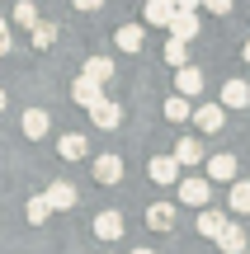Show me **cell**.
Wrapping results in <instances>:
<instances>
[{"label":"cell","mask_w":250,"mask_h":254,"mask_svg":"<svg viewBox=\"0 0 250 254\" xmlns=\"http://www.w3.org/2000/svg\"><path fill=\"white\" fill-rule=\"evenodd\" d=\"M175 193H179V202H189V207H203V202L213 198V179H198V174L175 179Z\"/></svg>","instance_id":"1"},{"label":"cell","mask_w":250,"mask_h":254,"mask_svg":"<svg viewBox=\"0 0 250 254\" xmlns=\"http://www.w3.org/2000/svg\"><path fill=\"white\" fill-rule=\"evenodd\" d=\"M43 198H47V207H52V212H66V207H76V184L52 179V184L43 189Z\"/></svg>","instance_id":"2"},{"label":"cell","mask_w":250,"mask_h":254,"mask_svg":"<svg viewBox=\"0 0 250 254\" xmlns=\"http://www.w3.org/2000/svg\"><path fill=\"white\" fill-rule=\"evenodd\" d=\"M175 90L184 94V99H194V94H203V71L198 66H175Z\"/></svg>","instance_id":"3"},{"label":"cell","mask_w":250,"mask_h":254,"mask_svg":"<svg viewBox=\"0 0 250 254\" xmlns=\"http://www.w3.org/2000/svg\"><path fill=\"white\" fill-rule=\"evenodd\" d=\"M166 28H170V38H184V43L198 38V9H175Z\"/></svg>","instance_id":"4"},{"label":"cell","mask_w":250,"mask_h":254,"mask_svg":"<svg viewBox=\"0 0 250 254\" xmlns=\"http://www.w3.org/2000/svg\"><path fill=\"white\" fill-rule=\"evenodd\" d=\"M71 99L81 104V109H90V104H99V99H104V85H99V80H90V75H76Z\"/></svg>","instance_id":"5"},{"label":"cell","mask_w":250,"mask_h":254,"mask_svg":"<svg viewBox=\"0 0 250 254\" xmlns=\"http://www.w3.org/2000/svg\"><path fill=\"white\" fill-rule=\"evenodd\" d=\"M94 184H104V189L123 184V160L118 155H99V160H94Z\"/></svg>","instance_id":"6"},{"label":"cell","mask_w":250,"mask_h":254,"mask_svg":"<svg viewBox=\"0 0 250 254\" xmlns=\"http://www.w3.org/2000/svg\"><path fill=\"white\" fill-rule=\"evenodd\" d=\"M147 174H151V184H175L179 179V160L175 155H151Z\"/></svg>","instance_id":"7"},{"label":"cell","mask_w":250,"mask_h":254,"mask_svg":"<svg viewBox=\"0 0 250 254\" xmlns=\"http://www.w3.org/2000/svg\"><path fill=\"white\" fill-rule=\"evenodd\" d=\"M90 118H94V127H104V132H113V127L123 123V109L113 99H99V104H90Z\"/></svg>","instance_id":"8"},{"label":"cell","mask_w":250,"mask_h":254,"mask_svg":"<svg viewBox=\"0 0 250 254\" xmlns=\"http://www.w3.org/2000/svg\"><path fill=\"white\" fill-rule=\"evenodd\" d=\"M217 250H222V254H241L246 250V231L241 226H236V221H222V231H217Z\"/></svg>","instance_id":"9"},{"label":"cell","mask_w":250,"mask_h":254,"mask_svg":"<svg viewBox=\"0 0 250 254\" xmlns=\"http://www.w3.org/2000/svg\"><path fill=\"white\" fill-rule=\"evenodd\" d=\"M47 132H52V118H47V109H24V136H28V141H43Z\"/></svg>","instance_id":"10"},{"label":"cell","mask_w":250,"mask_h":254,"mask_svg":"<svg viewBox=\"0 0 250 254\" xmlns=\"http://www.w3.org/2000/svg\"><path fill=\"white\" fill-rule=\"evenodd\" d=\"M208 160V179L213 184H232L236 179V155H203Z\"/></svg>","instance_id":"11"},{"label":"cell","mask_w":250,"mask_h":254,"mask_svg":"<svg viewBox=\"0 0 250 254\" xmlns=\"http://www.w3.org/2000/svg\"><path fill=\"white\" fill-rule=\"evenodd\" d=\"M189 118L198 123V132H222V123H227V113H222V104H203V109H194Z\"/></svg>","instance_id":"12"},{"label":"cell","mask_w":250,"mask_h":254,"mask_svg":"<svg viewBox=\"0 0 250 254\" xmlns=\"http://www.w3.org/2000/svg\"><path fill=\"white\" fill-rule=\"evenodd\" d=\"M175 160H179V170H189V165H203V141H194V136L175 141Z\"/></svg>","instance_id":"13"},{"label":"cell","mask_w":250,"mask_h":254,"mask_svg":"<svg viewBox=\"0 0 250 254\" xmlns=\"http://www.w3.org/2000/svg\"><path fill=\"white\" fill-rule=\"evenodd\" d=\"M94 236L99 240H123V217L118 212H99L94 217Z\"/></svg>","instance_id":"14"},{"label":"cell","mask_w":250,"mask_h":254,"mask_svg":"<svg viewBox=\"0 0 250 254\" xmlns=\"http://www.w3.org/2000/svg\"><path fill=\"white\" fill-rule=\"evenodd\" d=\"M250 104V85L246 80H227L222 85V109H246Z\"/></svg>","instance_id":"15"},{"label":"cell","mask_w":250,"mask_h":254,"mask_svg":"<svg viewBox=\"0 0 250 254\" xmlns=\"http://www.w3.org/2000/svg\"><path fill=\"white\" fill-rule=\"evenodd\" d=\"M113 71H118V66H113L109 57H90V62L81 66V75H90V80H99V85H109V80H113Z\"/></svg>","instance_id":"16"},{"label":"cell","mask_w":250,"mask_h":254,"mask_svg":"<svg viewBox=\"0 0 250 254\" xmlns=\"http://www.w3.org/2000/svg\"><path fill=\"white\" fill-rule=\"evenodd\" d=\"M147 226L151 231H170L175 226V207H170V202H151L147 207Z\"/></svg>","instance_id":"17"},{"label":"cell","mask_w":250,"mask_h":254,"mask_svg":"<svg viewBox=\"0 0 250 254\" xmlns=\"http://www.w3.org/2000/svg\"><path fill=\"white\" fill-rule=\"evenodd\" d=\"M85 151H90V141H85V136H76V132H66L62 141H57V155H62V160H81Z\"/></svg>","instance_id":"18"},{"label":"cell","mask_w":250,"mask_h":254,"mask_svg":"<svg viewBox=\"0 0 250 254\" xmlns=\"http://www.w3.org/2000/svg\"><path fill=\"white\" fill-rule=\"evenodd\" d=\"M222 212H217V207H208V202H203V207H198V236H208V240H213L217 236V231H222Z\"/></svg>","instance_id":"19"},{"label":"cell","mask_w":250,"mask_h":254,"mask_svg":"<svg viewBox=\"0 0 250 254\" xmlns=\"http://www.w3.org/2000/svg\"><path fill=\"white\" fill-rule=\"evenodd\" d=\"M113 43H118V52H142V24H123Z\"/></svg>","instance_id":"20"},{"label":"cell","mask_w":250,"mask_h":254,"mask_svg":"<svg viewBox=\"0 0 250 254\" xmlns=\"http://www.w3.org/2000/svg\"><path fill=\"white\" fill-rule=\"evenodd\" d=\"M170 14H175V0H147V24L166 28V24H170Z\"/></svg>","instance_id":"21"},{"label":"cell","mask_w":250,"mask_h":254,"mask_svg":"<svg viewBox=\"0 0 250 254\" xmlns=\"http://www.w3.org/2000/svg\"><path fill=\"white\" fill-rule=\"evenodd\" d=\"M24 217H28V226H43V221L52 217V207H47V198H43V193H38V198H28Z\"/></svg>","instance_id":"22"},{"label":"cell","mask_w":250,"mask_h":254,"mask_svg":"<svg viewBox=\"0 0 250 254\" xmlns=\"http://www.w3.org/2000/svg\"><path fill=\"white\" fill-rule=\"evenodd\" d=\"M189 113H194V104H189L184 94H170V99H166V118H170V123H184Z\"/></svg>","instance_id":"23"},{"label":"cell","mask_w":250,"mask_h":254,"mask_svg":"<svg viewBox=\"0 0 250 254\" xmlns=\"http://www.w3.org/2000/svg\"><path fill=\"white\" fill-rule=\"evenodd\" d=\"M232 212H250V179H232Z\"/></svg>","instance_id":"24"},{"label":"cell","mask_w":250,"mask_h":254,"mask_svg":"<svg viewBox=\"0 0 250 254\" xmlns=\"http://www.w3.org/2000/svg\"><path fill=\"white\" fill-rule=\"evenodd\" d=\"M28 33H33V47H38V52H43V47H52V43H57V24H43V19H38V24L28 28Z\"/></svg>","instance_id":"25"},{"label":"cell","mask_w":250,"mask_h":254,"mask_svg":"<svg viewBox=\"0 0 250 254\" xmlns=\"http://www.w3.org/2000/svg\"><path fill=\"white\" fill-rule=\"evenodd\" d=\"M166 62L170 66H184L189 62V43H184V38H170V43H166Z\"/></svg>","instance_id":"26"},{"label":"cell","mask_w":250,"mask_h":254,"mask_svg":"<svg viewBox=\"0 0 250 254\" xmlns=\"http://www.w3.org/2000/svg\"><path fill=\"white\" fill-rule=\"evenodd\" d=\"M14 24H24V28H33V24H38V9H33V0H19V5H14Z\"/></svg>","instance_id":"27"},{"label":"cell","mask_w":250,"mask_h":254,"mask_svg":"<svg viewBox=\"0 0 250 254\" xmlns=\"http://www.w3.org/2000/svg\"><path fill=\"white\" fill-rule=\"evenodd\" d=\"M203 9H213V14H232V0H203Z\"/></svg>","instance_id":"28"},{"label":"cell","mask_w":250,"mask_h":254,"mask_svg":"<svg viewBox=\"0 0 250 254\" xmlns=\"http://www.w3.org/2000/svg\"><path fill=\"white\" fill-rule=\"evenodd\" d=\"M9 47H14V38H9V28H5V19H0V57H9Z\"/></svg>","instance_id":"29"},{"label":"cell","mask_w":250,"mask_h":254,"mask_svg":"<svg viewBox=\"0 0 250 254\" xmlns=\"http://www.w3.org/2000/svg\"><path fill=\"white\" fill-rule=\"evenodd\" d=\"M71 5H76V9H81V14H94V9H99V5H104V0H71Z\"/></svg>","instance_id":"30"},{"label":"cell","mask_w":250,"mask_h":254,"mask_svg":"<svg viewBox=\"0 0 250 254\" xmlns=\"http://www.w3.org/2000/svg\"><path fill=\"white\" fill-rule=\"evenodd\" d=\"M203 0H175V9H198Z\"/></svg>","instance_id":"31"},{"label":"cell","mask_w":250,"mask_h":254,"mask_svg":"<svg viewBox=\"0 0 250 254\" xmlns=\"http://www.w3.org/2000/svg\"><path fill=\"white\" fill-rule=\"evenodd\" d=\"M132 254H156V250H132Z\"/></svg>","instance_id":"32"},{"label":"cell","mask_w":250,"mask_h":254,"mask_svg":"<svg viewBox=\"0 0 250 254\" xmlns=\"http://www.w3.org/2000/svg\"><path fill=\"white\" fill-rule=\"evenodd\" d=\"M246 62H250V38H246Z\"/></svg>","instance_id":"33"},{"label":"cell","mask_w":250,"mask_h":254,"mask_svg":"<svg viewBox=\"0 0 250 254\" xmlns=\"http://www.w3.org/2000/svg\"><path fill=\"white\" fill-rule=\"evenodd\" d=\"M0 109H5V90H0Z\"/></svg>","instance_id":"34"},{"label":"cell","mask_w":250,"mask_h":254,"mask_svg":"<svg viewBox=\"0 0 250 254\" xmlns=\"http://www.w3.org/2000/svg\"><path fill=\"white\" fill-rule=\"evenodd\" d=\"M241 254H250V250H241Z\"/></svg>","instance_id":"35"}]
</instances>
